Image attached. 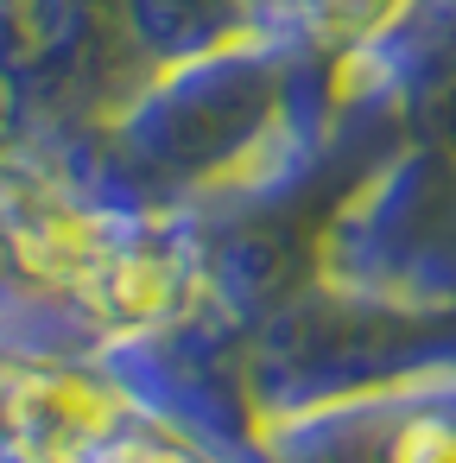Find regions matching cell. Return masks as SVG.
Wrapping results in <instances>:
<instances>
[{"label":"cell","mask_w":456,"mask_h":463,"mask_svg":"<svg viewBox=\"0 0 456 463\" xmlns=\"http://www.w3.org/2000/svg\"><path fill=\"white\" fill-rule=\"evenodd\" d=\"M0 425L14 431L26 457H70L77 444L102 438L108 400L96 381H77V374H26L0 406Z\"/></svg>","instance_id":"obj_1"},{"label":"cell","mask_w":456,"mask_h":463,"mask_svg":"<svg viewBox=\"0 0 456 463\" xmlns=\"http://www.w3.org/2000/svg\"><path fill=\"white\" fill-rule=\"evenodd\" d=\"M399 463H456V438L443 425H418L399 438Z\"/></svg>","instance_id":"obj_2"},{"label":"cell","mask_w":456,"mask_h":463,"mask_svg":"<svg viewBox=\"0 0 456 463\" xmlns=\"http://www.w3.org/2000/svg\"><path fill=\"white\" fill-rule=\"evenodd\" d=\"M121 463H184V457H159V450H127Z\"/></svg>","instance_id":"obj_3"}]
</instances>
